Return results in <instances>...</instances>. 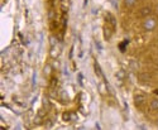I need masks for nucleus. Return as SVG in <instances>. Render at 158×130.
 <instances>
[{
	"mask_svg": "<svg viewBox=\"0 0 158 130\" xmlns=\"http://www.w3.org/2000/svg\"><path fill=\"white\" fill-rule=\"evenodd\" d=\"M126 44H128V41H125V42H124V43H123V44H120V45H119V48H120V51H123V52L125 51V45H126Z\"/></svg>",
	"mask_w": 158,
	"mask_h": 130,
	"instance_id": "nucleus-10",
	"label": "nucleus"
},
{
	"mask_svg": "<svg viewBox=\"0 0 158 130\" xmlns=\"http://www.w3.org/2000/svg\"><path fill=\"white\" fill-rule=\"evenodd\" d=\"M63 121H71V120H76V115L72 112H63L62 115Z\"/></svg>",
	"mask_w": 158,
	"mask_h": 130,
	"instance_id": "nucleus-5",
	"label": "nucleus"
},
{
	"mask_svg": "<svg viewBox=\"0 0 158 130\" xmlns=\"http://www.w3.org/2000/svg\"><path fill=\"white\" fill-rule=\"evenodd\" d=\"M146 100V96L144 95H140V94H137L134 96V104L137 105V106H139V105H142L143 102H144Z\"/></svg>",
	"mask_w": 158,
	"mask_h": 130,
	"instance_id": "nucleus-4",
	"label": "nucleus"
},
{
	"mask_svg": "<svg viewBox=\"0 0 158 130\" xmlns=\"http://www.w3.org/2000/svg\"><path fill=\"white\" fill-rule=\"evenodd\" d=\"M138 0H124V5L126 6V8H133Z\"/></svg>",
	"mask_w": 158,
	"mask_h": 130,
	"instance_id": "nucleus-8",
	"label": "nucleus"
},
{
	"mask_svg": "<svg viewBox=\"0 0 158 130\" xmlns=\"http://www.w3.org/2000/svg\"><path fill=\"white\" fill-rule=\"evenodd\" d=\"M156 25H157L156 18H149V17L144 20V23H143V28H144V30H147V32L153 30L154 28H156Z\"/></svg>",
	"mask_w": 158,
	"mask_h": 130,
	"instance_id": "nucleus-2",
	"label": "nucleus"
},
{
	"mask_svg": "<svg viewBox=\"0 0 158 130\" xmlns=\"http://www.w3.org/2000/svg\"><path fill=\"white\" fill-rule=\"evenodd\" d=\"M139 81L142 83H149L150 78H149V76L147 75V73H142V75H139Z\"/></svg>",
	"mask_w": 158,
	"mask_h": 130,
	"instance_id": "nucleus-6",
	"label": "nucleus"
},
{
	"mask_svg": "<svg viewBox=\"0 0 158 130\" xmlns=\"http://www.w3.org/2000/svg\"><path fill=\"white\" fill-rule=\"evenodd\" d=\"M94 69H95V72H96V75L101 77L103 76V71H101V68H100V66H99V63H97L96 61L94 62Z\"/></svg>",
	"mask_w": 158,
	"mask_h": 130,
	"instance_id": "nucleus-7",
	"label": "nucleus"
},
{
	"mask_svg": "<svg viewBox=\"0 0 158 130\" xmlns=\"http://www.w3.org/2000/svg\"><path fill=\"white\" fill-rule=\"evenodd\" d=\"M150 14H152V9L149 6H144V8H142L139 10V15L143 17V18H148Z\"/></svg>",
	"mask_w": 158,
	"mask_h": 130,
	"instance_id": "nucleus-3",
	"label": "nucleus"
},
{
	"mask_svg": "<svg viewBox=\"0 0 158 130\" xmlns=\"http://www.w3.org/2000/svg\"><path fill=\"white\" fill-rule=\"evenodd\" d=\"M50 1H51V0H50Z\"/></svg>",
	"mask_w": 158,
	"mask_h": 130,
	"instance_id": "nucleus-11",
	"label": "nucleus"
},
{
	"mask_svg": "<svg viewBox=\"0 0 158 130\" xmlns=\"http://www.w3.org/2000/svg\"><path fill=\"white\" fill-rule=\"evenodd\" d=\"M114 32H115V25L106 20V23H105V25H104V38L106 41H110V38L114 34Z\"/></svg>",
	"mask_w": 158,
	"mask_h": 130,
	"instance_id": "nucleus-1",
	"label": "nucleus"
},
{
	"mask_svg": "<svg viewBox=\"0 0 158 130\" xmlns=\"http://www.w3.org/2000/svg\"><path fill=\"white\" fill-rule=\"evenodd\" d=\"M150 107L153 109V110H158V100L157 99H154L150 101Z\"/></svg>",
	"mask_w": 158,
	"mask_h": 130,
	"instance_id": "nucleus-9",
	"label": "nucleus"
}]
</instances>
